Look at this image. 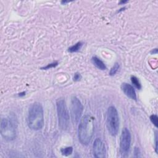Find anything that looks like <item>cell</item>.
Instances as JSON below:
<instances>
[{"mask_svg": "<svg viewBox=\"0 0 158 158\" xmlns=\"http://www.w3.org/2000/svg\"><path fill=\"white\" fill-rule=\"evenodd\" d=\"M94 118L91 115H85L80 120L78 129V136L80 143L83 145H88L92 139L94 128Z\"/></svg>", "mask_w": 158, "mask_h": 158, "instance_id": "6da1fadb", "label": "cell"}, {"mask_svg": "<svg viewBox=\"0 0 158 158\" xmlns=\"http://www.w3.org/2000/svg\"><path fill=\"white\" fill-rule=\"evenodd\" d=\"M44 125L43 109L40 103H33L30 107L28 115V125L33 130H41Z\"/></svg>", "mask_w": 158, "mask_h": 158, "instance_id": "7a4b0ae2", "label": "cell"}, {"mask_svg": "<svg viewBox=\"0 0 158 158\" xmlns=\"http://www.w3.org/2000/svg\"><path fill=\"white\" fill-rule=\"evenodd\" d=\"M57 112L59 125L62 130H67L69 128L70 117L65 101L64 99H58L56 101Z\"/></svg>", "mask_w": 158, "mask_h": 158, "instance_id": "3957f363", "label": "cell"}, {"mask_svg": "<svg viewBox=\"0 0 158 158\" xmlns=\"http://www.w3.org/2000/svg\"><path fill=\"white\" fill-rule=\"evenodd\" d=\"M106 125L108 131L112 136L117 135L119 128V117L115 107L110 106L107 112Z\"/></svg>", "mask_w": 158, "mask_h": 158, "instance_id": "277c9868", "label": "cell"}, {"mask_svg": "<svg viewBox=\"0 0 158 158\" xmlns=\"http://www.w3.org/2000/svg\"><path fill=\"white\" fill-rule=\"evenodd\" d=\"M1 133L7 141H12L16 137L15 127L13 122L8 118H2L1 122Z\"/></svg>", "mask_w": 158, "mask_h": 158, "instance_id": "5b68a950", "label": "cell"}, {"mask_svg": "<svg viewBox=\"0 0 158 158\" xmlns=\"http://www.w3.org/2000/svg\"><path fill=\"white\" fill-rule=\"evenodd\" d=\"M131 145V135L130 131L125 128L122 130L120 139V151L123 157L128 155Z\"/></svg>", "mask_w": 158, "mask_h": 158, "instance_id": "8992f818", "label": "cell"}, {"mask_svg": "<svg viewBox=\"0 0 158 158\" xmlns=\"http://www.w3.org/2000/svg\"><path fill=\"white\" fill-rule=\"evenodd\" d=\"M83 107L80 101L75 96L71 99V116L73 123L77 124L81 118Z\"/></svg>", "mask_w": 158, "mask_h": 158, "instance_id": "52a82bcc", "label": "cell"}, {"mask_svg": "<svg viewBox=\"0 0 158 158\" xmlns=\"http://www.w3.org/2000/svg\"><path fill=\"white\" fill-rule=\"evenodd\" d=\"M93 154L96 158L106 157V151L104 143L99 138H96L93 143Z\"/></svg>", "mask_w": 158, "mask_h": 158, "instance_id": "ba28073f", "label": "cell"}, {"mask_svg": "<svg viewBox=\"0 0 158 158\" xmlns=\"http://www.w3.org/2000/svg\"><path fill=\"white\" fill-rule=\"evenodd\" d=\"M121 89L125 94L131 99L136 100V94L134 88L130 84L123 83L121 85Z\"/></svg>", "mask_w": 158, "mask_h": 158, "instance_id": "9c48e42d", "label": "cell"}, {"mask_svg": "<svg viewBox=\"0 0 158 158\" xmlns=\"http://www.w3.org/2000/svg\"><path fill=\"white\" fill-rule=\"evenodd\" d=\"M91 61L93 62V64L99 69L100 70H106V67L104 64V63L101 60L99 59L98 57H92V59H91Z\"/></svg>", "mask_w": 158, "mask_h": 158, "instance_id": "30bf717a", "label": "cell"}, {"mask_svg": "<svg viewBox=\"0 0 158 158\" xmlns=\"http://www.w3.org/2000/svg\"><path fill=\"white\" fill-rule=\"evenodd\" d=\"M83 43L82 42H81V41L78 42V43H77L75 44H74V45L70 46V48H69L68 51H69L70 52H77V51H78L81 49V46H83Z\"/></svg>", "mask_w": 158, "mask_h": 158, "instance_id": "8fae6325", "label": "cell"}, {"mask_svg": "<svg viewBox=\"0 0 158 158\" xmlns=\"http://www.w3.org/2000/svg\"><path fill=\"white\" fill-rule=\"evenodd\" d=\"M131 81L132 84L138 89H140L141 88V83L138 80V78L135 76H131Z\"/></svg>", "mask_w": 158, "mask_h": 158, "instance_id": "7c38bea8", "label": "cell"}, {"mask_svg": "<svg viewBox=\"0 0 158 158\" xmlns=\"http://www.w3.org/2000/svg\"><path fill=\"white\" fill-rule=\"evenodd\" d=\"M60 151H61V153L62 155L68 156L72 154V153L73 152V148H72V147H66L65 148L61 149Z\"/></svg>", "mask_w": 158, "mask_h": 158, "instance_id": "4fadbf2b", "label": "cell"}, {"mask_svg": "<svg viewBox=\"0 0 158 158\" xmlns=\"http://www.w3.org/2000/svg\"><path fill=\"white\" fill-rule=\"evenodd\" d=\"M118 69H119V64L118 63H115L110 70V72H109L110 75H114L117 72Z\"/></svg>", "mask_w": 158, "mask_h": 158, "instance_id": "5bb4252c", "label": "cell"}, {"mask_svg": "<svg viewBox=\"0 0 158 158\" xmlns=\"http://www.w3.org/2000/svg\"><path fill=\"white\" fill-rule=\"evenodd\" d=\"M150 120L151 121V122L155 125L156 127H157V116L156 115H151L150 116Z\"/></svg>", "mask_w": 158, "mask_h": 158, "instance_id": "9a60e30c", "label": "cell"}, {"mask_svg": "<svg viewBox=\"0 0 158 158\" xmlns=\"http://www.w3.org/2000/svg\"><path fill=\"white\" fill-rule=\"evenodd\" d=\"M57 64H58V63L57 62H53V63H51V64H49L46 67H42L41 69H51V68H52V67H55L57 65Z\"/></svg>", "mask_w": 158, "mask_h": 158, "instance_id": "2e32d148", "label": "cell"}, {"mask_svg": "<svg viewBox=\"0 0 158 158\" xmlns=\"http://www.w3.org/2000/svg\"><path fill=\"white\" fill-rule=\"evenodd\" d=\"M81 78V76L79 73H76L73 76V81H79Z\"/></svg>", "mask_w": 158, "mask_h": 158, "instance_id": "e0dca14e", "label": "cell"}, {"mask_svg": "<svg viewBox=\"0 0 158 158\" xmlns=\"http://www.w3.org/2000/svg\"><path fill=\"white\" fill-rule=\"evenodd\" d=\"M155 144H156V146H155V149H156V153H157V133H156V138H155Z\"/></svg>", "mask_w": 158, "mask_h": 158, "instance_id": "ac0fdd59", "label": "cell"}, {"mask_svg": "<svg viewBox=\"0 0 158 158\" xmlns=\"http://www.w3.org/2000/svg\"><path fill=\"white\" fill-rule=\"evenodd\" d=\"M153 52V54H157V49H153L152 51V52Z\"/></svg>", "mask_w": 158, "mask_h": 158, "instance_id": "d6986e66", "label": "cell"}]
</instances>
